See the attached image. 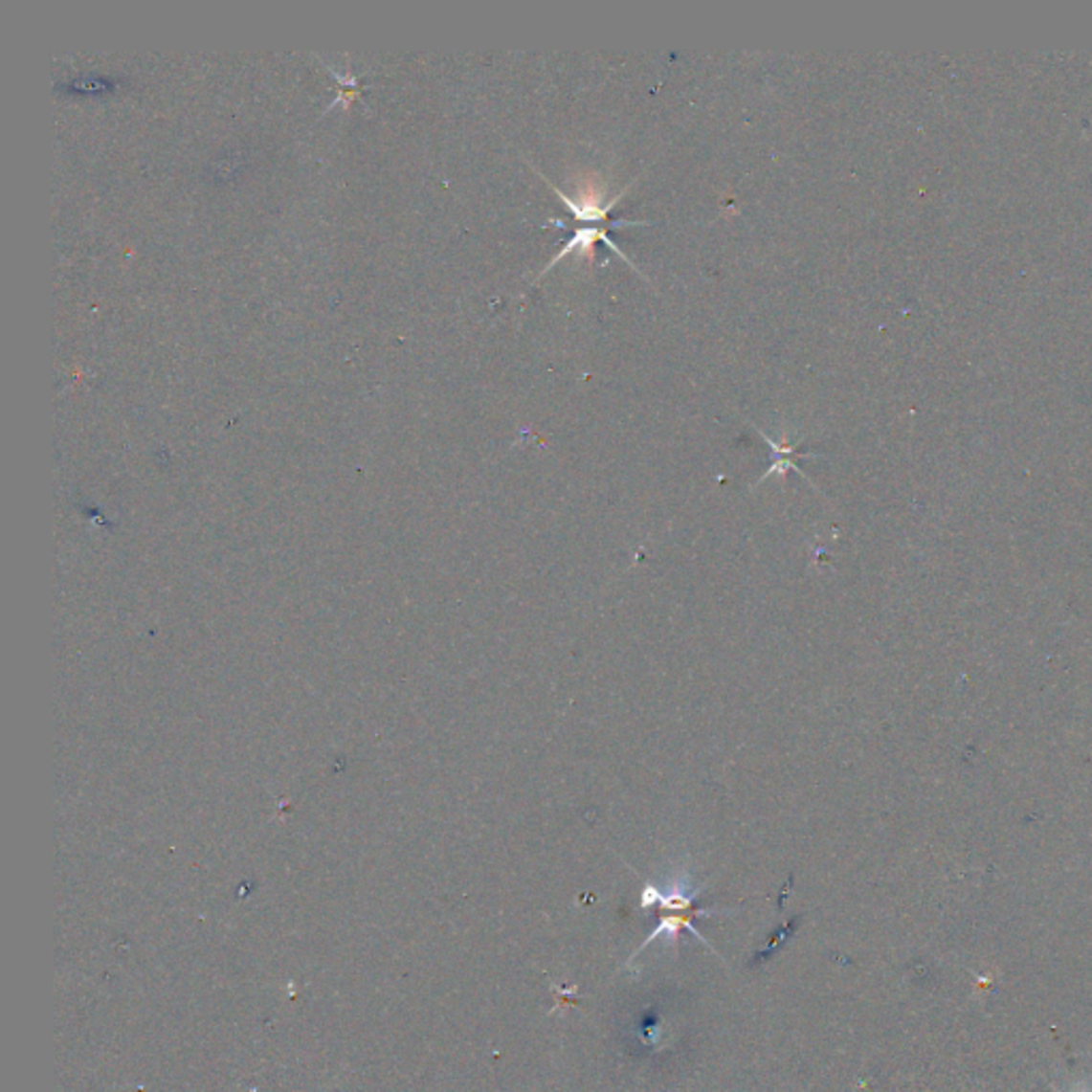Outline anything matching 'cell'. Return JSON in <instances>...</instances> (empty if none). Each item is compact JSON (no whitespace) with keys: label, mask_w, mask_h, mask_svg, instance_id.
Listing matches in <instances>:
<instances>
[{"label":"cell","mask_w":1092,"mask_h":1092,"mask_svg":"<svg viewBox=\"0 0 1092 1092\" xmlns=\"http://www.w3.org/2000/svg\"><path fill=\"white\" fill-rule=\"evenodd\" d=\"M597 241H602V244H606L611 250L617 252V256H621L623 260H628V263H630L634 269H636V265L632 263L630 256L625 255V252H621V248H619L617 244H614L613 239H609V227H581V229H576V231L572 233L570 239L566 241V246L557 252V256H553V258L548 260V265L543 269V274H540V276L536 278V282H538V279L543 278L545 274H548L550 269H553V267L559 263V260H564L568 255H570V252H578V255H581L583 258H590V260H591V258L595 256V255H593V248H595ZM636 272H638V269H636Z\"/></svg>","instance_id":"cell-1"},{"label":"cell","mask_w":1092,"mask_h":1092,"mask_svg":"<svg viewBox=\"0 0 1092 1092\" xmlns=\"http://www.w3.org/2000/svg\"><path fill=\"white\" fill-rule=\"evenodd\" d=\"M758 434L764 437V440L769 442L770 451H772V457H770V468L760 476V480L755 482V484L764 482V480L770 479V476H774V474H777L779 479L783 480V479H786V476H788V472H791V470L798 472L800 476H805V474H802V470L798 468V465H796V459H800V457H817L815 453H800V451H798V444L788 440V432L781 434V440H779V442L772 440V437H769L764 432H760V427H758ZM805 479H807V476H805ZM807 480H809V479H807Z\"/></svg>","instance_id":"cell-2"},{"label":"cell","mask_w":1092,"mask_h":1092,"mask_svg":"<svg viewBox=\"0 0 1092 1092\" xmlns=\"http://www.w3.org/2000/svg\"><path fill=\"white\" fill-rule=\"evenodd\" d=\"M114 86L116 81L109 78H100V75H81V78H75L69 83H64V90L79 92V95H100V92H107Z\"/></svg>","instance_id":"cell-3"},{"label":"cell","mask_w":1092,"mask_h":1092,"mask_svg":"<svg viewBox=\"0 0 1092 1092\" xmlns=\"http://www.w3.org/2000/svg\"><path fill=\"white\" fill-rule=\"evenodd\" d=\"M1057 1092H1062V1090H1057Z\"/></svg>","instance_id":"cell-4"}]
</instances>
